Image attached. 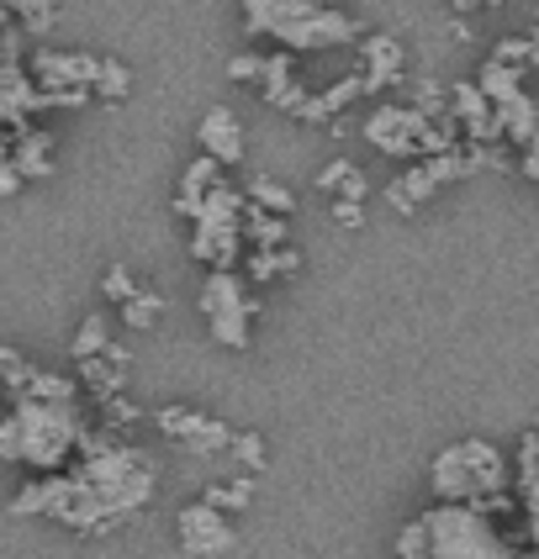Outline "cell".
<instances>
[{
  "label": "cell",
  "instance_id": "5bb4252c",
  "mask_svg": "<svg viewBox=\"0 0 539 559\" xmlns=\"http://www.w3.org/2000/svg\"><path fill=\"white\" fill-rule=\"evenodd\" d=\"M11 169H16L22 186H27V180H48V175H54V132L16 127V138H11Z\"/></svg>",
  "mask_w": 539,
  "mask_h": 559
},
{
  "label": "cell",
  "instance_id": "d6986e66",
  "mask_svg": "<svg viewBox=\"0 0 539 559\" xmlns=\"http://www.w3.org/2000/svg\"><path fill=\"white\" fill-rule=\"evenodd\" d=\"M302 264V253L291 249V243H276V249H249V285H270V280H281L291 275Z\"/></svg>",
  "mask_w": 539,
  "mask_h": 559
},
{
  "label": "cell",
  "instance_id": "6da1fadb",
  "mask_svg": "<svg viewBox=\"0 0 539 559\" xmlns=\"http://www.w3.org/2000/svg\"><path fill=\"white\" fill-rule=\"evenodd\" d=\"M85 438L91 433L80 402H11V412L0 417V460L54 475Z\"/></svg>",
  "mask_w": 539,
  "mask_h": 559
},
{
  "label": "cell",
  "instance_id": "d4e9b609",
  "mask_svg": "<svg viewBox=\"0 0 539 559\" xmlns=\"http://www.w3.org/2000/svg\"><path fill=\"white\" fill-rule=\"evenodd\" d=\"M101 296H106L112 307H122L127 296H138V280H132V270H122V264H112V270L101 275Z\"/></svg>",
  "mask_w": 539,
  "mask_h": 559
},
{
  "label": "cell",
  "instance_id": "1f68e13d",
  "mask_svg": "<svg viewBox=\"0 0 539 559\" xmlns=\"http://www.w3.org/2000/svg\"><path fill=\"white\" fill-rule=\"evenodd\" d=\"M529 544H535V559H539V507H529Z\"/></svg>",
  "mask_w": 539,
  "mask_h": 559
},
{
  "label": "cell",
  "instance_id": "7a4b0ae2",
  "mask_svg": "<svg viewBox=\"0 0 539 559\" xmlns=\"http://www.w3.org/2000/svg\"><path fill=\"white\" fill-rule=\"evenodd\" d=\"M244 32L281 43L285 53H313V48L354 43L360 22L323 0H244Z\"/></svg>",
  "mask_w": 539,
  "mask_h": 559
},
{
  "label": "cell",
  "instance_id": "30bf717a",
  "mask_svg": "<svg viewBox=\"0 0 539 559\" xmlns=\"http://www.w3.org/2000/svg\"><path fill=\"white\" fill-rule=\"evenodd\" d=\"M175 533H180V549H186L190 559H218L238 544V533H233V523H227V512H218L212 501H190V507H180Z\"/></svg>",
  "mask_w": 539,
  "mask_h": 559
},
{
  "label": "cell",
  "instance_id": "4316f807",
  "mask_svg": "<svg viewBox=\"0 0 539 559\" xmlns=\"http://www.w3.org/2000/svg\"><path fill=\"white\" fill-rule=\"evenodd\" d=\"M397 559H429V544H423V523H418V518L402 523V533H397Z\"/></svg>",
  "mask_w": 539,
  "mask_h": 559
},
{
  "label": "cell",
  "instance_id": "f1b7e54d",
  "mask_svg": "<svg viewBox=\"0 0 539 559\" xmlns=\"http://www.w3.org/2000/svg\"><path fill=\"white\" fill-rule=\"evenodd\" d=\"M22 180H16V169H11V143L0 138V195H16Z\"/></svg>",
  "mask_w": 539,
  "mask_h": 559
},
{
  "label": "cell",
  "instance_id": "cb8c5ba5",
  "mask_svg": "<svg viewBox=\"0 0 539 559\" xmlns=\"http://www.w3.org/2000/svg\"><path fill=\"white\" fill-rule=\"evenodd\" d=\"M249 497H254V480H222V486H207L201 501H212L218 512H238V507H249Z\"/></svg>",
  "mask_w": 539,
  "mask_h": 559
},
{
  "label": "cell",
  "instance_id": "f546056e",
  "mask_svg": "<svg viewBox=\"0 0 539 559\" xmlns=\"http://www.w3.org/2000/svg\"><path fill=\"white\" fill-rule=\"evenodd\" d=\"M524 175H529V180H539V132L524 143Z\"/></svg>",
  "mask_w": 539,
  "mask_h": 559
},
{
  "label": "cell",
  "instance_id": "3957f363",
  "mask_svg": "<svg viewBox=\"0 0 539 559\" xmlns=\"http://www.w3.org/2000/svg\"><path fill=\"white\" fill-rule=\"evenodd\" d=\"M429 486L444 507H471V512H497L507 507V460L487 438H460L434 454Z\"/></svg>",
  "mask_w": 539,
  "mask_h": 559
},
{
  "label": "cell",
  "instance_id": "7c38bea8",
  "mask_svg": "<svg viewBox=\"0 0 539 559\" xmlns=\"http://www.w3.org/2000/svg\"><path fill=\"white\" fill-rule=\"evenodd\" d=\"M196 143H201V154L222 164V169H233V164H244V122L227 111V106H207V117L196 127Z\"/></svg>",
  "mask_w": 539,
  "mask_h": 559
},
{
  "label": "cell",
  "instance_id": "603a6c76",
  "mask_svg": "<svg viewBox=\"0 0 539 559\" xmlns=\"http://www.w3.org/2000/svg\"><path fill=\"white\" fill-rule=\"evenodd\" d=\"M69 348H74V359H91V354H106V348H112V322H106L101 311H91V317L80 322V333H74V343H69Z\"/></svg>",
  "mask_w": 539,
  "mask_h": 559
},
{
  "label": "cell",
  "instance_id": "44dd1931",
  "mask_svg": "<svg viewBox=\"0 0 539 559\" xmlns=\"http://www.w3.org/2000/svg\"><path fill=\"white\" fill-rule=\"evenodd\" d=\"M244 201H249V206H259V212H276V217H291V206H296V195H291L285 186H276L270 175H249Z\"/></svg>",
  "mask_w": 539,
  "mask_h": 559
},
{
  "label": "cell",
  "instance_id": "52a82bcc",
  "mask_svg": "<svg viewBox=\"0 0 539 559\" xmlns=\"http://www.w3.org/2000/svg\"><path fill=\"white\" fill-rule=\"evenodd\" d=\"M365 143L386 158H429L449 148V127L418 106H376L365 122Z\"/></svg>",
  "mask_w": 539,
  "mask_h": 559
},
{
  "label": "cell",
  "instance_id": "2e32d148",
  "mask_svg": "<svg viewBox=\"0 0 539 559\" xmlns=\"http://www.w3.org/2000/svg\"><path fill=\"white\" fill-rule=\"evenodd\" d=\"M127 354L112 343L106 354H91V359H80V385L91 391L95 402H112V396H122V380H127Z\"/></svg>",
  "mask_w": 539,
  "mask_h": 559
},
{
  "label": "cell",
  "instance_id": "4dcf8cb0",
  "mask_svg": "<svg viewBox=\"0 0 539 559\" xmlns=\"http://www.w3.org/2000/svg\"><path fill=\"white\" fill-rule=\"evenodd\" d=\"M333 217L344 227H360V201H333Z\"/></svg>",
  "mask_w": 539,
  "mask_h": 559
},
{
  "label": "cell",
  "instance_id": "484cf974",
  "mask_svg": "<svg viewBox=\"0 0 539 559\" xmlns=\"http://www.w3.org/2000/svg\"><path fill=\"white\" fill-rule=\"evenodd\" d=\"M227 454H238L249 469H265V438H259V433H233Z\"/></svg>",
  "mask_w": 539,
  "mask_h": 559
},
{
  "label": "cell",
  "instance_id": "8992f818",
  "mask_svg": "<svg viewBox=\"0 0 539 559\" xmlns=\"http://www.w3.org/2000/svg\"><path fill=\"white\" fill-rule=\"evenodd\" d=\"M423 523V544H429V559H524L503 533L492 528L487 512H471V507H434L418 518Z\"/></svg>",
  "mask_w": 539,
  "mask_h": 559
},
{
  "label": "cell",
  "instance_id": "ba28073f",
  "mask_svg": "<svg viewBox=\"0 0 539 559\" xmlns=\"http://www.w3.org/2000/svg\"><path fill=\"white\" fill-rule=\"evenodd\" d=\"M196 307L207 317V333H212L222 348H249L254 296H249V280L238 275V270H207Z\"/></svg>",
  "mask_w": 539,
  "mask_h": 559
},
{
  "label": "cell",
  "instance_id": "e0dca14e",
  "mask_svg": "<svg viewBox=\"0 0 539 559\" xmlns=\"http://www.w3.org/2000/svg\"><path fill=\"white\" fill-rule=\"evenodd\" d=\"M455 122H466L476 143H487V138H497L503 127H497V111H492V100L476 91V85H455Z\"/></svg>",
  "mask_w": 539,
  "mask_h": 559
},
{
  "label": "cell",
  "instance_id": "9a60e30c",
  "mask_svg": "<svg viewBox=\"0 0 539 559\" xmlns=\"http://www.w3.org/2000/svg\"><path fill=\"white\" fill-rule=\"evenodd\" d=\"M402 80V43L397 37H365V69H360V91H386Z\"/></svg>",
  "mask_w": 539,
  "mask_h": 559
},
{
  "label": "cell",
  "instance_id": "277c9868",
  "mask_svg": "<svg viewBox=\"0 0 539 559\" xmlns=\"http://www.w3.org/2000/svg\"><path fill=\"white\" fill-rule=\"evenodd\" d=\"M85 460L74 469V480L91 491V501L101 507L106 523H122L127 512H138L143 501L154 497V465L138 454V449H122V443H80Z\"/></svg>",
  "mask_w": 539,
  "mask_h": 559
},
{
  "label": "cell",
  "instance_id": "4fadbf2b",
  "mask_svg": "<svg viewBox=\"0 0 539 559\" xmlns=\"http://www.w3.org/2000/svg\"><path fill=\"white\" fill-rule=\"evenodd\" d=\"M254 91L265 95V100H270L276 111H291V117H296V106L307 100L302 80H296V53H285V48L265 53V63H259V80H254Z\"/></svg>",
  "mask_w": 539,
  "mask_h": 559
},
{
  "label": "cell",
  "instance_id": "9c48e42d",
  "mask_svg": "<svg viewBox=\"0 0 539 559\" xmlns=\"http://www.w3.org/2000/svg\"><path fill=\"white\" fill-rule=\"evenodd\" d=\"M476 158H481V154H455V148L418 158V164H408V169H402V175L386 186V201H391L397 212H418V206H423V201H429L440 186L460 180V175H471Z\"/></svg>",
  "mask_w": 539,
  "mask_h": 559
},
{
  "label": "cell",
  "instance_id": "8fae6325",
  "mask_svg": "<svg viewBox=\"0 0 539 559\" xmlns=\"http://www.w3.org/2000/svg\"><path fill=\"white\" fill-rule=\"evenodd\" d=\"M154 423H159V433L175 438L190 454H222L233 443V428L218 423V417H207V412H196V406H159Z\"/></svg>",
  "mask_w": 539,
  "mask_h": 559
},
{
  "label": "cell",
  "instance_id": "7402d4cb",
  "mask_svg": "<svg viewBox=\"0 0 539 559\" xmlns=\"http://www.w3.org/2000/svg\"><path fill=\"white\" fill-rule=\"evenodd\" d=\"M159 317H164V290H143V285H138V296L122 301V322L132 333H149Z\"/></svg>",
  "mask_w": 539,
  "mask_h": 559
},
{
  "label": "cell",
  "instance_id": "d6a6232c",
  "mask_svg": "<svg viewBox=\"0 0 539 559\" xmlns=\"http://www.w3.org/2000/svg\"><path fill=\"white\" fill-rule=\"evenodd\" d=\"M471 5H481V0H455V11H471Z\"/></svg>",
  "mask_w": 539,
  "mask_h": 559
},
{
  "label": "cell",
  "instance_id": "ac0fdd59",
  "mask_svg": "<svg viewBox=\"0 0 539 559\" xmlns=\"http://www.w3.org/2000/svg\"><path fill=\"white\" fill-rule=\"evenodd\" d=\"M354 95H365V91H360V74H349V80H339V85L307 95V100L296 106V117H302V122H328V117H339V111H344Z\"/></svg>",
  "mask_w": 539,
  "mask_h": 559
},
{
  "label": "cell",
  "instance_id": "5b68a950",
  "mask_svg": "<svg viewBox=\"0 0 539 559\" xmlns=\"http://www.w3.org/2000/svg\"><path fill=\"white\" fill-rule=\"evenodd\" d=\"M186 222H190V259H201L207 270H233L244 259V190L218 180L186 212Z\"/></svg>",
  "mask_w": 539,
  "mask_h": 559
},
{
  "label": "cell",
  "instance_id": "ffe728a7",
  "mask_svg": "<svg viewBox=\"0 0 539 559\" xmlns=\"http://www.w3.org/2000/svg\"><path fill=\"white\" fill-rule=\"evenodd\" d=\"M317 190H323V195H333V201H365V190L371 186H365V175H360L349 158H333V164L317 175Z\"/></svg>",
  "mask_w": 539,
  "mask_h": 559
},
{
  "label": "cell",
  "instance_id": "83f0119b",
  "mask_svg": "<svg viewBox=\"0 0 539 559\" xmlns=\"http://www.w3.org/2000/svg\"><path fill=\"white\" fill-rule=\"evenodd\" d=\"M259 63H265V53H238V59H227V74L254 85V80H259Z\"/></svg>",
  "mask_w": 539,
  "mask_h": 559
}]
</instances>
